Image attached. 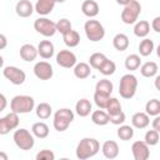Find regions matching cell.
Returning <instances> with one entry per match:
<instances>
[{"label":"cell","mask_w":160,"mask_h":160,"mask_svg":"<svg viewBox=\"0 0 160 160\" xmlns=\"http://www.w3.org/2000/svg\"><path fill=\"white\" fill-rule=\"evenodd\" d=\"M100 150V144L94 138H84L79 141L75 154L79 160H86L95 156Z\"/></svg>","instance_id":"6da1fadb"},{"label":"cell","mask_w":160,"mask_h":160,"mask_svg":"<svg viewBox=\"0 0 160 160\" xmlns=\"http://www.w3.org/2000/svg\"><path fill=\"white\" fill-rule=\"evenodd\" d=\"M10 109L16 114H29L35 109V100L29 95H16L10 101Z\"/></svg>","instance_id":"7a4b0ae2"},{"label":"cell","mask_w":160,"mask_h":160,"mask_svg":"<svg viewBox=\"0 0 160 160\" xmlns=\"http://www.w3.org/2000/svg\"><path fill=\"white\" fill-rule=\"evenodd\" d=\"M138 89V79L132 74H125L120 79L119 84V94L122 99H131L134 98Z\"/></svg>","instance_id":"3957f363"},{"label":"cell","mask_w":160,"mask_h":160,"mask_svg":"<svg viewBox=\"0 0 160 160\" xmlns=\"http://www.w3.org/2000/svg\"><path fill=\"white\" fill-rule=\"evenodd\" d=\"M74 120V112L72 110L68 109V108H62L59 109L55 114H54V120H52V125L54 129L59 132H62L65 130H68V128L70 126V124Z\"/></svg>","instance_id":"277c9868"},{"label":"cell","mask_w":160,"mask_h":160,"mask_svg":"<svg viewBox=\"0 0 160 160\" xmlns=\"http://www.w3.org/2000/svg\"><path fill=\"white\" fill-rule=\"evenodd\" d=\"M12 140L15 142V145L20 149V150H31L35 145V139H34V135L32 132H30L28 129H18L14 131V135H12Z\"/></svg>","instance_id":"5b68a950"},{"label":"cell","mask_w":160,"mask_h":160,"mask_svg":"<svg viewBox=\"0 0 160 160\" xmlns=\"http://www.w3.org/2000/svg\"><path fill=\"white\" fill-rule=\"evenodd\" d=\"M84 31H85L86 38L92 42L100 41L105 36V29L102 24L94 19H90L84 24Z\"/></svg>","instance_id":"8992f818"},{"label":"cell","mask_w":160,"mask_h":160,"mask_svg":"<svg viewBox=\"0 0 160 160\" xmlns=\"http://www.w3.org/2000/svg\"><path fill=\"white\" fill-rule=\"evenodd\" d=\"M141 12V5L136 0H131L128 5L124 6L121 11V21L126 25L135 24L139 19V15Z\"/></svg>","instance_id":"52a82bcc"},{"label":"cell","mask_w":160,"mask_h":160,"mask_svg":"<svg viewBox=\"0 0 160 160\" xmlns=\"http://www.w3.org/2000/svg\"><path fill=\"white\" fill-rule=\"evenodd\" d=\"M34 29L36 30V32L41 34L45 38H51L55 35L56 32V24L48 19V18H39L34 21Z\"/></svg>","instance_id":"ba28073f"},{"label":"cell","mask_w":160,"mask_h":160,"mask_svg":"<svg viewBox=\"0 0 160 160\" xmlns=\"http://www.w3.org/2000/svg\"><path fill=\"white\" fill-rule=\"evenodd\" d=\"M2 75L6 80H9L14 85H22L26 80L25 71L16 66H5L2 70Z\"/></svg>","instance_id":"9c48e42d"},{"label":"cell","mask_w":160,"mask_h":160,"mask_svg":"<svg viewBox=\"0 0 160 160\" xmlns=\"http://www.w3.org/2000/svg\"><path fill=\"white\" fill-rule=\"evenodd\" d=\"M56 64L65 69H71L76 64V55L70 50H60L56 54Z\"/></svg>","instance_id":"30bf717a"},{"label":"cell","mask_w":160,"mask_h":160,"mask_svg":"<svg viewBox=\"0 0 160 160\" xmlns=\"http://www.w3.org/2000/svg\"><path fill=\"white\" fill-rule=\"evenodd\" d=\"M34 74L40 80H50L54 75V70L50 62L48 61H38L34 65Z\"/></svg>","instance_id":"8fae6325"},{"label":"cell","mask_w":160,"mask_h":160,"mask_svg":"<svg viewBox=\"0 0 160 160\" xmlns=\"http://www.w3.org/2000/svg\"><path fill=\"white\" fill-rule=\"evenodd\" d=\"M131 152L135 160H148L150 156V150L149 145L142 140L134 141L131 145Z\"/></svg>","instance_id":"7c38bea8"},{"label":"cell","mask_w":160,"mask_h":160,"mask_svg":"<svg viewBox=\"0 0 160 160\" xmlns=\"http://www.w3.org/2000/svg\"><path fill=\"white\" fill-rule=\"evenodd\" d=\"M36 49H38V55H40V58H42L45 60L51 59L55 52L54 44L50 40H41Z\"/></svg>","instance_id":"4fadbf2b"},{"label":"cell","mask_w":160,"mask_h":160,"mask_svg":"<svg viewBox=\"0 0 160 160\" xmlns=\"http://www.w3.org/2000/svg\"><path fill=\"white\" fill-rule=\"evenodd\" d=\"M15 12L20 18H29L34 12V5L30 0H19L15 5Z\"/></svg>","instance_id":"5bb4252c"},{"label":"cell","mask_w":160,"mask_h":160,"mask_svg":"<svg viewBox=\"0 0 160 160\" xmlns=\"http://www.w3.org/2000/svg\"><path fill=\"white\" fill-rule=\"evenodd\" d=\"M55 4V0H38L36 4L34 5V11H36L41 16H46L54 10Z\"/></svg>","instance_id":"9a60e30c"},{"label":"cell","mask_w":160,"mask_h":160,"mask_svg":"<svg viewBox=\"0 0 160 160\" xmlns=\"http://www.w3.org/2000/svg\"><path fill=\"white\" fill-rule=\"evenodd\" d=\"M101 151L106 159H115L119 155V145L114 140H106L101 146Z\"/></svg>","instance_id":"2e32d148"},{"label":"cell","mask_w":160,"mask_h":160,"mask_svg":"<svg viewBox=\"0 0 160 160\" xmlns=\"http://www.w3.org/2000/svg\"><path fill=\"white\" fill-rule=\"evenodd\" d=\"M150 124V116L146 112L139 111L131 116V126L135 129H145Z\"/></svg>","instance_id":"e0dca14e"},{"label":"cell","mask_w":160,"mask_h":160,"mask_svg":"<svg viewBox=\"0 0 160 160\" xmlns=\"http://www.w3.org/2000/svg\"><path fill=\"white\" fill-rule=\"evenodd\" d=\"M20 58L24 60V61H34L36 58H38V49L32 45V44H24L21 48H20Z\"/></svg>","instance_id":"ac0fdd59"},{"label":"cell","mask_w":160,"mask_h":160,"mask_svg":"<svg viewBox=\"0 0 160 160\" xmlns=\"http://www.w3.org/2000/svg\"><path fill=\"white\" fill-rule=\"evenodd\" d=\"M81 11L85 16L92 19L99 14V5L95 0H85L81 4Z\"/></svg>","instance_id":"d6986e66"},{"label":"cell","mask_w":160,"mask_h":160,"mask_svg":"<svg viewBox=\"0 0 160 160\" xmlns=\"http://www.w3.org/2000/svg\"><path fill=\"white\" fill-rule=\"evenodd\" d=\"M91 109H92V105L90 102V100L88 99H80L78 100V102L75 104V111L76 114L80 116V118H86L90 115L91 112Z\"/></svg>","instance_id":"ffe728a7"},{"label":"cell","mask_w":160,"mask_h":160,"mask_svg":"<svg viewBox=\"0 0 160 160\" xmlns=\"http://www.w3.org/2000/svg\"><path fill=\"white\" fill-rule=\"evenodd\" d=\"M159 66L155 61H146L140 65V72L144 78H154L158 75Z\"/></svg>","instance_id":"44dd1931"},{"label":"cell","mask_w":160,"mask_h":160,"mask_svg":"<svg viewBox=\"0 0 160 160\" xmlns=\"http://www.w3.org/2000/svg\"><path fill=\"white\" fill-rule=\"evenodd\" d=\"M91 74V66L88 62H76L74 66V75L75 78L82 80L89 78Z\"/></svg>","instance_id":"7402d4cb"},{"label":"cell","mask_w":160,"mask_h":160,"mask_svg":"<svg viewBox=\"0 0 160 160\" xmlns=\"http://www.w3.org/2000/svg\"><path fill=\"white\" fill-rule=\"evenodd\" d=\"M62 40L68 48H76L80 44V35L76 30H69L68 32L62 34Z\"/></svg>","instance_id":"603a6c76"},{"label":"cell","mask_w":160,"mask_h":160,"mask_svg":"<svg viewBox=\"0 0 160 160\" xmlns=\"http://www.w3.org/2000/svg\"><path fill=\"white\" fill-rule=\"evenodd\" d=\"M49 131H50L49 130V126L45 122H42V121H38V122L32 124V126H31V132L38 139H45V138H48L49 136Z\"/></svg>","instance_id":"cb8c5ba5"},{"label":"cell","mask_w":160,"mask_h":160,"mask_svg":"<svg viewBox=\"0 0 160 160\" xmlns=\"http://www.w3.org/2000/svg\"><path fill=\"white\" fill-rule=\"evenodd\" d=\"M129 38L128 35L119 32L112 38V46L118 50V51H125L129 48Z\"/></svg>","instance_id":"d4e9b609"},{"label":"cell","mask_w":160,"mask_h":160,"mask_svg":"<svg viewBox=\"0 0 160 160\" xmlns=\"http://www.w3.org/2000/svg\"><path fill=\"white\" fill-rule=\"evenodd\" d=\"M134 35L138 36V38H146L150 32V24L146 21V20H140V21H136L135 22V26H134Z\"/></svg>","instance_id":"484cf974"},{"label":"cell","mask_w":160,"mask_h":160,"mask_svg":"<svg viewBox=\"0 0 160 160\" xmlns=\"http://www.w3.org/2000/svg\"><path fill=\"white\" fill-rule=\"evenodd\" d=\"M91 121H92L95 125L104 126V125L109 124V115H108V112L104 111L102 109L95 110V111L91 112Z\"/></svg>","instance_id":"4316f807"},{"label":"cell","mask_w":160,"mask_h":160,"mask_svg":"<svg viewBox=\"0 0 160 160\" xmlns=\"http://www.w3.org/2000/svg\"><path fill=\"white\" fill-rule=\"evenodd\" d=\"M35 114H36V116L40 120H46V119H49L51 116L52 109H51L50 104H48V102H40L35 108Z\"/></svg>","instance_id":"83f0119b"},{"label":"cell","mask_w":160,"mask_h":160,"mask_svg":"<svg viewBox=\"0 0 160 160\" xmlns=\"http://www.w3.org/2000/svg\"><path fill=\"white\" fill-rule=\"evenodd\" d=\"M116 135L120 140L122 141H128V140H131L134 138V128L130 126V125H119V129L116 131Z\"/></svg>","instance_id":"f1b7e54d"},{"label":"cell","mask_w":160,"mask_h":160,"mask_svg":"<svg viewBox=\"0 0 160 160\" xmlns=\"http://www.w3.org/2000/svg\"><path fill=\"white\" fill-rule=\"evenodd\" d=\"M154 48H155L154 41L148 39V38H144L140 41V44H139V54H140V56H149V55H151V52L154 51Z\"/></svg>","instance_id":"f546056e"},{"label":"cell","mask_w":160,"mask_h":160,"mask_svg":"<svg viewBox=\"0 0 160 160\" xmlns=\"http://www.w3.org/2000/svg\"><path fill=\"white\" fill-rule=\"evenodd\" d=\"M141 65V59H140V55L138 54H130L126 56L125 59V68L126 70L129 71H135L140 68Z\"/></svg>","instance_id":"4dcf8cb0"},{"label":"cell","mask_w":160,"mask_h":160,"mask_svg":"<svg viewBox=\"0 0 160 160\" xmlns=\"http://www.w3.org/2000/svg\"><path fill=\"white\" fill-rule=\"evenodd\" d=\"M145 112L149 116L160 115V101L158 99H151L145 104Z\"/></svg>","instance_id":"1f68e13d"},{"label":"cell","mask_w":160,"mask_h":160,"mask_svg":"<svg viewBox=\"0 0 160 160\" xmlns=\"http://www.w3.org/2000/svg\"><path fill=\"white\" fill-rule=\"evenodd\" d=\"M105 110H106V112H108L109 116L110 115H115V114H118V112L121 111V102L116 98H109Z\"/></svg>","instance_id":"d6a6232c"},{"label":"cell","mask_w":160,"mask_h":160,"mask_svg":"<svg viewBox=\"0 0 160 160\" xmlns=\"http://www.w3.org/2000/svg\"><path fill=\"white\" fill-rule=\"evenodd\" d=\"M112 89H114V85L108 79H101L95 85V91H100V92H104L108 95H110L112 92Z\"/></svg>","instance_id":"836d02e7"},{"label":"cell","mask_w":160,"mask_h":160,"mask_svg":"<svg viewBox=\"0 0 160 160\" xmlns=\"http://www.w3.org/2000/svg\"><path fill=\"white\" fill-rule=\"evenodd\" d=\"M106 59H108V58H106L102 52H94V54H91L90 58H89V65L91 66V69L98 70V69L101 66V64H102Z\"/></svg>","instance_id":"e575fe53"},{"label":"cell","mask_w":160,"mask_h":160,"mask_svg":"<svg viewBox=\"0 0 160 160\" xmlns=\"http://www.w3.org/2000/svg\"><path fill=\"white\" fill-rule=\"evenodd\" d=\"M98 70H99L100 74H102V75H105V76H109V75H112V74L115 72V70H116V64H115L112 60L106 59V60L101 64V66H100Z\"/></svg>","instance_id":"d590c367"},{"label":"cell","mask_w":160,"mask_h":160,"mask_svg":"<svg viewBox=\"0 0 160 160\" xmlns=\"http://www.w3.org/2000/svg\"><path fill=\"white\" fill-rule=\"evenodd\" d=\"M109 98H110V95H108V94H104V92H100V91L94 92V102L99 109L105 110Z\"/></svg>","instance_id":"8d00e7d4"},{"label":"cell","mask_w":160,"mask_h":160,"mask_svg":"<svg viewBox=\"0 0 160 160\" xmlns=\"http://www.w3.org/2000/svg\"><path fill=\"white\" fill-rule=\"evenodd\" d=\"M159 139H160V135H159V131L156 130H148L145 132V136H144V141L149 145V146H155L158 142H159Z\"/></svg>","instance_id":"74e56055"},{"label":"cell","mask_w":160,"mask_h":160,"mask_svg":"<svg viewBox=\"0 0 160 160\" xmlns=\"http://www.w3.org/2000/svg\"><path fill=\"white\" fill-rule=\"evenodd\" d=\"M4 119H5V121L8 122V125H9V128H10V130H15L18 126H19V114H16V112H14V111H10L9 114H6L5 116H4Z\"/></svg>","instance_id":"f35d334b"},{"label":"cell","mask_w":160,"mask_h":160,"mask_svg":"<svg viewBox=\"0 0 160 160\" xmlns=\"http://www.w3.org/2000/svg\"><path fill=\"white\" fill-rule=\"evenodd\" d=\"M56 24V31H59L61 35L62 34H65V32H68L69 30H71L72 28H71V22H70V20H68L66 18H62V19H60L58 22H55Z\"/></svg>","instance_id":"ab89813d"},{"label":"cell","mask_w":160,"mask_h":160,"mask_svg":"<svg viewBox=\"0 0 160 160\" xmlns=\"http://www.w3.org/2000/svg\"><path fill=\"white\" fill-rule=\"evenodd\" d=\"M125 120H126V115H125V112L122 110L120 112L115 114V115H110L109 116V122H111L114 125H121V124L125 122Z\"/></svg>","instance_id":"60d3db41"},{"label":"cell","mask_w":160,"mask_h":160,"mask_svg":"<svg viewBox=\"0 0 160 160\" xmlns=\"http://www.w3.org/2000/svg\"><path fill=\"white\" fill-rule=\"evenodd\" d=\"M35 158H36V160H54L55 154L49 149H44V150H40Z\"/></svg>","instance_id":"b9f144b4"},{"label":"cell","mask_w":160,"mask_h":160,"mask_svg":"<svg viewBox=\"0 0 160 160\" xmlns=\"http://www.w3.org/2000/svg\"><path fill=\"white\" fill-rule=\"evenodd\" d=\"M10 131H11V130H10L8 122L5 121V119H4V118H0V135H6V134H9Z\"/></svg>","instance_id":"7bdbcfd3"},{"label":"cell","mask_w":160,"mask_h":160,"mask_svg":"<svg viewBox=\"0 0 160 160\" xmlns=\"http://www.w3.org/2000/svg\"><path fill=\"white\" fill-rule=\"evenodd\" d=\"M151 28L155 32H160V16H156L152 21H151Z\"/></svg>","instance_id":"ee69618b"},{"label":"cell","mask_w":160,"mask_h":160,"mask_svg":"<svg viewBox=\"0 0 160 160\" xmlns=\"http://www.w3.org/2000/svg\"><path fill=\"white\" fill-rule=\"evenodd\" d=\"M6 106H8V100H6L5 95L0 92V112L4 111L6 109Z\"/></svg>","instance_id":"f6af8a7d"},{"label":"cell","mask_w":160,"mask_h":160,"mask_svg":"<svg viewBox=\"0 0 160 160\" xmlns=\"http://www.w3.org/2000/svg\"><path fill=\"white\" fill-rule=\"evenodd\" d=\"M152 129L156 131H160V116L159 115H156L152 120Z\"/></svg>","instance_id":"bcb514c9"},{"label":"cell","mask_w":160,"mask_h":160,"mask_svg":"<svg viewBox=\"0 0 160 160\" xmlns=\"http://www.w3.org/2000/svg\"><path fill=\"white\" fill-rule=\"evenodd\" d=\"M8 46V38L4 34H0V50L5 49Z\"/></svg>","instance_id":"7dc6e473"},{"label":"cell","mask_w":160,"mask_h":160,"mask_svg":"<svg viewBox=\"0 0 160 160\" xmlns=\"http://www.w3.org/2000/svg\"><path fill=\"white\" fill-rule=\"evenodd\" d=\"M131 0H116V2L119 4V5H122V6H125V5H128L129 2H130Z\"/></svg>","instance_id":"c3c4849f"},{"label":"cell","mask_w":160,"mask_h":160,"mask_svg":"<svg viewBox=\"0 0 160 160\" xmlns=\"http://www.w3.org/2000/svg\"><path fill=\"white\" fill-rule=\"evenodd\" d=\"M8 159H9L8 154L4 152V151H0V160H8Z\"/></svg>","instance_id":"681fc988"},{"label":"cell","mask_w":160,"mask_h":160,"mask_svg":"<svg viewBox=\"0 0 160 160\" xmlns=\"http://www.w3.org/2000/svg\"><path fill=\"white\" fill-rule=\"evenodd\" d=\"M159 80H160V76L158 75L156 78H155V86H156V89L159 90Z\"/></svg>","instance_id":"f907efd6"},{"label":"cell","mask_w":160,"mask_h":160,"mask_svg":"<svg viewBox=\"0 0 160 160\" xmlns=\"http://www.w3.org/2000/svg\"><path fill=\"white\" fill-rule=\"evenodd\" d=\"M2 66H4V58L0 55V69H1Z\"/></svg>","instance_id":"816d5d0a"},{"label":"cell","mask_w":160,"mask_h":160,"mask_svg":"<svg viewBox=\"0 0 160 160\" xmlns=\"http://www.w3.org/2000/svg\"><path fill=\"white\" fill-rule=\"evenodd\" d=\"M55 1H56V2H65L66 0H55Z\"/></svg>","instance_id":"f5cc1de1"}]
</instances>
